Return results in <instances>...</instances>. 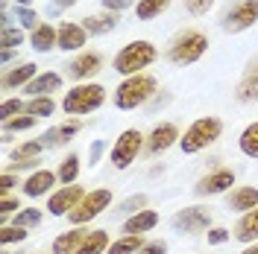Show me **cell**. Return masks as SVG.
I'll list each match as a JSON object with an SVG mask.
<instances>
[{"instance_id":"obj_15","label":"cell","mask_w":258,"mask_h":254,"mask_svg":"<svg viewBox=\"0 0 258 254\" xmlns=\"http://www.w3.org/2000/svg\"><path fill=\"white\" fill-rule=\"evenodd\" d=\"M103 67V59H100V53H82L80 59H74V62L68 64V76L71 79H91L97 70Z\"/></svg>"},{"instance_id":"obj_22","label":"cell","mask_w":258,"mask_h":254,"mask_svg":"<svg viewBox=\"0 0 258 254\" xmlns=\"http://www.w3.org/2000/svg\"><path fill=\"white\" fill-rule=\"evenodd\" d=\"M159 225V213L156 210H138V213H132L126 222H123V234H144V231H153Z\"/></svg>"},{"instance_id":"obj_34","label":"cell","mask_w":258,"mask_h":254,"mask_svg":"<svg viewBox=\"0 0 258 254\" xmlns=\"http://www.w3.org/2000/svg\"><path fill=\"white\" fill-rule=\"evenodd\" d=\"M35 126V117H30V114H18V117H12V120H6L3 123V132H27V129Z\"/></svg>"},{"instance_id":"obj_27","label":"cell","mask_w":258,"mask_h":254,"mask_svg":"<svg viewBox=\"0 0 258 254\" xmlns=\"http://www.w3.org/2000/svg\"><path fill=\"white\" fill-rule=\"evenodd\" d=\"M144 245L147 242L141 239V234H123L120 239H114L112 245H109L106 254H138Z\"/></svg>"},{"instance_id":"obj_18","label":"cell","mask_w":258,"mask_h":254,"mask_svg":"<svg viewBox=\"0 0 258 254\" xmlns=\"http://www.w3.org/2000/svg\"><path fill=\"white\" fill-rule=\"evenodd\" d=\"M56 178H59V175L53 173V170H35V173L24 181V193H27L30 199H38V196H44V193L56 184Z\"/></svg>"},{"instance_id":"obj_21","label":"cell","mask_w":258,"mask_h":254,"mask_svg":"<svg viewBox=\"0 0 258 254\" xmlns=\"http://www.w3.org/2000/svg\"><path fill=\"white\" fill-rule=\"evenodd\" d=\"M59 88H62V76L53 73V70H47V73H38L24 91H27L30 96H50L53 91H59Z\"/></svg>"},{"instance_id":"obj_36","label":"cell","mask_w":258,"mask_h":254,"mask_svg":"<svg viewBox=\"0 0 258 254\" xmlns=\"http://www.w3.org/2000/svg\"><path fill=\"white\" fill-rule=\"evenodd\" d=\"M27 105L21 102V99H3V105H0V120L6 123V120H12V117H18V114L24 111Z\"/></svg>"},{"instance_id":"obj_19","label":"cell","mask_w":258,"mask_h":254,"mask_svg":"<svg viewBox=\"0 0 258 254\" xmlns=\"http://www.w3.org/2000/svg\"><path fill=\"white\" fill-rule=\"evenodd\" d=\"M226 207L229 210H238V213H246V210H255L258 207V190L255 187H235L226 199Z\"/></svg>"},{"instance_id":"obj_1","label":"cell","mask_w":258,"mask_h":254,"mask_svg":"<svg viewBox=\"0 0 258 254\" xmlns=\"http://www.w3.org/2000/svg\"><path fill=\"white\" fill-rule=\"evenodd\" d=\"M159 91V82L153 79L150 73H138V76H126L114 88V105L120 111H132V108H141L147 105Z\"/></svg>"},{"instance_id":"obj_40","label":"cell","mask_w":258,"mask_h":254,"mask_svg":"<svg viewBox=\"0 0 258 254\" xmlns=\"http://www.w3.org/2000/svg\"><path fill=\"white\" fill-rule=\"evenodd\" d=\"M211 6H214V0H185V9L191 15H206Z\"/></svg>"},{"instance_id":"obj_20","label":"cell","mask_w":258,"mask_h":254,"mask_svg":"<svg viewBox=\"0 0 258 254\" xmlns=\"http://www.w3.org/2000/svg\"><path fill=\"white\" fill-rule=\"evenodd\" d=\"M85 237H88V231L80 228V225L71 228V231H64V234H59V237L53 239V254H77V248L85 242Z\"/></svg>"},{"instance_id":"obj_11","label":"cell","mask_w":258,"mask_h":254,"mask_svg":"<svg viewBox=\"0 0 258 254\" xmlns=\"http://www.w3.org/2000/svg\"><path fill=\"white\" fill-rule=\"evenodd\" d=\"M232 184H235V173L232 170H214V173L203 175L194 190L200 196H217V193H226Z\"/></svg>"},{"instance_id":"obj_5","label":"cell","mask_w":258,"mask_h":254,"mask_svg":"<svg viewBox=\"0 0 258 254\" xmlns=\"http://www.w3.org/2000/svg\"><path fill=\"white\" fill-rule=\"evenodd\" d=\"M106 102V88L97 82H82L77 88H71L62 99L64 114H91Z\"/></svg>"},{"instance_id":"obj_37","label":"cell","mask_w":258,"mask_h":254,"mask_svg":"<svg viewBox=\"0 0 258 254\" xmlns=\"http://www.w3.org/2000/svg\"><path fill=\"white\" fill-rule=\"evenodd\" d=\"M144 207H147V196H144V193H138V196H129L126 202L117 207V210L132 216V213H138V210H144Z\"/></svg>"},{"instance_id":"obj_23","label":"cell","mask_w":258,"mask_h":254,"mask_svg":"<svg viewBox=\"0 0 258 254\" xmlns=\"http://www.w3.org/2000/svg\"><path fill=\"white\" fill-rule=\"evenodd\" d=\"M117 24H120V15H117V12H103V15L82 18V27H85V32H91V35H106V32H112Z\"/></svg>"},{"instance_id":"obj_38","label":"cell","mask_w":258,"mask_h":254,"mask_svg":"<svg viewBox=\"0 0 258 254\" xmlns=\"http://www.w3.org/2000/svg\"><path fill=\"white\" fill-rule=\"evenodd\" d=\"M18 210H24L21 202H18V199H9V196H3V202H0V222L6 225V219H9L12 213H18Z\"/></svg>"},{"instance_id":"obj_51","label":"cell","mask_w":258,"mask_h":254,"mask_svg":"<svg viewBox=\"0 0 258 254\" xmlns=\"http://www.w3.org/2000/svg\"><path fill=\"white\" fill-rule=\"evenodd\" d=\"M32 0H18V6H30Z\"/></svg>"},{"instance_id":"obj_39","label":"cell","mask_w":258,"mask_h":254,"mask_svg":"<svg viewBox=\"0 0 258 254\" xmlns=\"http://www.w3.org/2000/svg\"><path fill=\"white\" fill-rule=\"evenodd\" d=\"M235 96L241 99V102H252V99H258V85H252V82H243L238 85V91H235Z\"/></svg>"},{"instance_id":"obj_32","label":"cell","mask_w":258,"mask_h":254,"mask_svg":"<svg viewBox=\"0 0 258 254\" xmlns=\"http://www.w3.org/2000/svg\"><path fill=\"white\" fill-rule=\"evenodd\" d=\"M41 222V210L38 207H24V210H18L15 213V222L18 228H35V225Z\"/></svg>"},{"instance_id":"obj_50","label":"cell","mask_w":258,"mask_h":254,"mask_svg":"<svg viewBox=\"0 0 258 254\" xmlns=\"http://www.w3.org/2000/svg\"><path fill=\"white\" fill-rule=\"evenodd\" d=\"M241 254H258V242H252V245H246Z\"/></svg>"},{"instance_id":"obj_45","label":"cell","mask_w":258,"mask_h":254,"mask_svg":"<svg viewBox=\"0 0 258 254\" xmlns=\"http://www.w3.org/2000/svg\"><path fill=\"white\" fill-rule=\"evenodd\" d=\"M243 82H252V85H258V56L246 64V70H243Z\"/></svg>"},{"instance_id":"obj_46","label":"cell","mask_w":258,"mask_h":254,"mask_svg":"<svg viewBox=\"0 0 258 254\" xmlns=\"http://www.w3.org/2000/svg\"><path fill=\"white\" fill-rule=\"evenodd\" d=\"M15 187V175L12 173H3L0 175V190H3V196H9V190Z\"/></svg>"},{"instance_id":"obj_29","label":"cell","mask_w":258,"mask_h":254,"mask_svg":"<svg viewBox=\"0 0 258 254\" xmlns=\"http://www.w3.org/2000/svg\"><path fill=\"white\" fill-rule=\"evenodd\" d=\"M170 3H173V0H138L135 15H138V21H153V18H159Z\"/></svg>"},{"instance_id":"obj_24","label":"cell","mask_w":258,"mask_h":254,"mask_svg":"<svg viewBox=\"0 0 258 254\" xmlns=\"http://www.w3.org/2000/svg\"><path fill=\"white\" fill-rule=\"evenodd\" d=\"M35 76H38V73H35V64H18V67H12V70L3 73L0 85H3V88H27Z\"/></svg>"},{"instance_id":"obj_33","label":"cell","mask_w":258,"mask_h":254,"mask_svg":"<svg viewBox=\"0 0 258 254\" xmlns=\"http://www.w3.org/2000/svg\"><path fill=\"white\" fill-rule=\"evenodd\" d=\"M24 239H27V228H18V225H0V242H3V245L24 242Z\"/></svg>"},{"instance_id":"obj_41","label":"cell","mask_w":258,"mask_h":254,"mask_svg":"<svg viewBox=\"0 0 258 254\" xmlns=\"http://www.w3.org/2000/svg\"><path fill=\"white\" fill-rule=\"evenodd\" d=\"M18 21H21V27H41L38 15L32 9H27V6H18Z\"/></svg>"},{"instance_id":"obj_43","label":"cell","mask_w":258,"mask_h":254,"mask_svg":"<svg viewBox=\"0 0 258 254\" xmlns=\"http://www.w3.org/2000/svg\"><path fill=\"white\" fill-rule=\"evenodd\" d=\"M164 251H167V242H164V239H153V242H147L138 254H164Z\"/></svg>"},{"instance_id":"obj_4","label":"cell","mask_w":258,"mask_h":254,"mask_svg":"<svg viewBox=\"0 0 258 254\" xmlns=\"http://www.w3.org/2000/svg\"><path fill=\"white\" fill-rule=\"evenodd\" d=\"M206 50H209V38H206L203 32L200 30H185L170 41L167 59H170L173 64H194V62H200V59L206 56Z\"/></svg>"},{"instance_id":"obj_7","label":"cell","mask_w":258,"mask_h":254,"mask_svg":"<svg viewBox=\"0 0 258 254\" xmlns=\"http://www.w3.org/2000/svg\"><path fill=\"white\" fill-rule=\"evenodd\" d=\"M109 205H112V190L100 187V190L85 193V196H82V202L74 207L68 216H71V222H74V225H85V222H91L94 216H100Z\"/></svg>"},{"instance_id":"obj_9","label":"cell","mask_w":258,"mask_h":254,"mask_svg":"<svg viewBox=\"0 0 258 254\" xmlns=\"http://www.w3.org/2000/svg\"><path fill=\"white\" fill-rule=\"evenodd\" d=\"M211 225V213L206 207L194 205V207H182L176 216H173V228L182 234H200Z\"/></svg>"},{"instance_id":"obj_25","label":"cell","mask_w":258,"mask_h":254,"mask_svg":"<svg viewBox=\"0 0 258 254\" xmlns=\"http://www.w3.org/2000/svg\"><path fill=\"white\" fill-rule=\"evenodd\" d=\"M56 41H59V30H53L50 24H41V27L32 30V50H35V53H47V50H53Z\"/></svg>"},{"instance_id":"obj_47","label":"cell","mask_w":258,"mask_h":254,"mask_svg":"<svg viewBox=\"0 0 258 254\" xmlns=\"http://www.w3.org/2000/svg\"><path fill=\"white\" fill-rule=\"evenodd\" d=\"M77 0H56V3H50L47 6V15H59L62 9H68V6H74Z\"/></svg>"},{"instance_id":"obj_49","label":"cell","mask_w":258,"mask_h":254,"mask_svg":"<svg viewBox=\"0 0 258 254\" xmlns=\"http://www.w3.org/2000/svg\"><path fill=\"white\" fill-rule=\"evenodd\" d=\"M12 56H15V50H3L0 53V62H12Z\"/></svg>"},{"instance_id":"obj_16","label":"cell","mask_w":258,"mask_h":254,"mask_svg":"<svg viewBox=\"0 0 258 254\" xmlns=\"http://www.w3.org/2000/svg\"><path fill=\"white\" fill-rule=\"evenodd\" d=\"M80 120H71V123H62V126H53L41 135V143L44 149H56V146H64L68 141H74V135L80 132Z\"/></svg>"},{"instance_id":"obj_35","label":"cell","mask_w":258,"mask_h":254,"mask_svg":"<svg viewBox=\"0 0 258 254\" xmlns=\"http://www.w3.org/2000/svg\"><path fill=\"white\" fill-rule=\"evenodd\" d=\"M0 44H3V50H15V47H21L24 44V32L21 30H3L0 32Z\"/></svg>"},{"instance_id":"obj_12","label":"cell","mask_w":258,"mask_h":254,"mask_svg":"<svg viewBox=\"0 0 258 254\" xmlns=\"http://www.w3.org/2000/svg\"><path fill=\"white\" fill-rule=\"evenodd\" d=\"M41 149H44L41 141H30V143H24V146H18L15 152H12V158H9V170H6V173L38 167V164H41Z\"/></svg>"},{"instance_id":"obj_13","label":"cell","mask_w":258,"mask_h":254,"mask_svg":"<svg viewBox=\"0 0 258 254\" xmlns=\"http://www.w3.org/2000/svg\"><path fill=\"white\" fill-rule=\"evenodd\" d=\"M179 129L173 126V123H159V126L150 132V138H147V152L150 155H159V152H164V149H170L173 143H179Z\"/></svg>"},{"instance_id":"obj_17","label":"cell","mask_w":258,"mask_h":254,"mask_svg":"<svg viewBox=\"0 0 258 254\" xmlns=\"http://www.w3.org/2000/svg\"><path fill=\"white\" fill-rule=\"evenodd\" d=\"M232 237L238 239V242H246V245L258 242V207H255V210L241 213V219H238V225H235Z\"/></svg>"},{"instance_id":"obj_42","label":"cell","mask_w":258,"mask_h":254,"mask_svg":"<svg viewBox=\"0 0 258 254\" xmlns=\"http://www.w3.org/2000/svg\"><path fill=\"white\" fill-rule=\"evenodd\" d=\"M206 234H209V242H211V245H223L226 239L232 237V231H226V228H209Z\"/></svg>"},{"instance_id":"obj_14","label":"cell","mask_w":258,"mask_h":254,"mask_svg":"<svg viewBox=\"0 0 258 254\" xmlns=\"http://www.w3.org/2000/svg\"><path fill=\"white\" fill-rule=\"evenodd\" d=\"M85 41H88V32L82 24H74V21H64L62 27H59V41H56V47L59 50H82L85 47Z\"/></svg>"},{"instance_id":"obj_28","label":"cell","mask_w":258,"mask_h":254,"mask_svg":"<svg viewBox=\"0 0 258 254\" xmlns=\"http://www.w3.org/2000/svg\"><path fill=\"white\" fill-rule=\"evenodd\" d=\"M238 149H241L246 158L258 161V120L255 123H249V126L241 132V138H238Z\"/></svg>"},{"instance_id":"obj_10","label":"cell","mask_w":258,"mask_h":254,"mask_svg":"<svg viewBox=\"0 0 258 254\" xmlns=\"http://www.w3.org/2000/svg\"><path fill=\"white\" fill-rule=\"evenodd\" d=\"M82 196H85V190H82L80 184H64L62 190H56L47 199V210L53 216H64V213H71L74 207L80 205Z\"/></svg>"},{"instance_id":"obj_48","label":"cell","mask_w":258,"mask_h":254,"mask_svg":"<svg viewBox=\"0 0 258 254\" xmlns=\"http://www.w3.org/2000/svg\"><path fill=\"white\" fill-rule=\"evenodd\" d=\"M103 149H106V143H103V141H94V143H91V149H88V158H91V164H97V161H100Z\"/></svg>"},{"instance_id":"obj_8","label":"cell","mask_w":258,"mask_h":254,"mask_svg":"<svg viewBox=\"0 0 258 254\" xmlns=\"http://www.w3.org/2000/svg\"><path fill=\"white\" fill-rule=\"evenodd\" d=\"M141 146H144V135H141L138 129H126V132H120V138H117L114 146H112V164L117 167V170H126L129 164L138 158Z\"/></svg>"},{"instance_id":"obj_30","label":"cell","mask_w":258,"mask_h":254,"mask_svg":"<svg viewBox=\"0 0 258 254\" xmlns=\"http://www.w3.org/2000/svg\"><path fill=\"white\" fill-rule=\"evenodd\" d=\"M56 111V102H53V96H32L30 102H27V108L24 114H30V117H50V114Z\"/></svg>"},{"instance_id":"obj_2","label":"cell","mask_w":258,"mask_h":254,"mask_svg":"<svg viewBox=\"0 0 258 254\" xmlns=\"http://www.w3.org/2000/svg\"><path fill=\"white\" fill-rule=\"evenodd\" d=\"M159 59V50L156 44H150V41H129L120 47V53L114 56V70L126 79V76H138V73H144V67Z\"/></svg>"},{"instance_id":"obj_6","label":"cell","mask_w":258,"mask_h":254,"mask_svg":"<svg viewBox=\"0 0 258 254\" xmlns=\"http://www.w3.org/2000/svg\"><path fill=\"white\" fill-rule=\"evenodd\" d=\"M258 21V0H235L229 9L223 12V18H220V27H223V32H243L249 30V27H255Z\"/></svg>"},{"instance_id":"obj_31","label":"cell","mask_w":258,"mask_h":254,"mask_svg":"<svg viewBox=\"0 0 258 254\" xmlns=\"http://www.w3.org/2000/svg\"><path fill=\"white\" fill-rule=\"evenodd\" d=\"M56 175H59V181H62V184H74V181H77V175H80V155H74V152H71V155L59 164Z\"/></svg>"},{"instance_id":"obj_26","label":"cell","mask_w":258,"mask_h":254,"mask_svg":"<svg viewBox=\"0 0 258 254\" xmlns=\"http://www.w3.org/2000/svg\"><path fill=\"white\" fill-rule=\"evenodd\" d=\"M109 245L112 242H109V234L106 231H88V237L77 248V254H103V251H109Z\"/></svg>"},{"instance_id":"obj_44","label":"cell","mask_w":258,"mask_h":254,"mask_svg":"<svg viewBox=\"0 0 258 254\" xmlns=\"http://www.w3.org/2000/svg\"><path fill=\"white\" fill-rule=\"evenodd\" d=\"M103 6H106V12H123V9H129L132 6V0H103Z\"/></svg>"},{"instance_id":"obj_3","label":"cell","mask_w":258,"mask_h":254,"mask_svg":"<svg viewBox=\"0 0 258 254\" xmlns=\"http://www.w3.org/2000/svg\"><path fill=\"white\" fill-rule=\"evenodd\" d=\"M220 135H223L220 117H200V120H194L191 126L185 129V135L179 138V149H182L185 155H194V152L211 146Z\"/></svg>"}]
</instances>
